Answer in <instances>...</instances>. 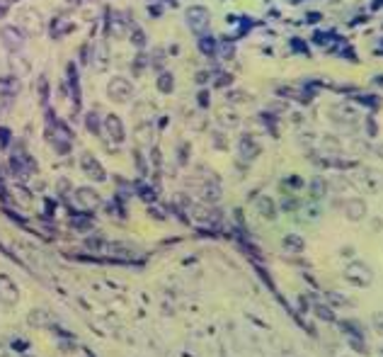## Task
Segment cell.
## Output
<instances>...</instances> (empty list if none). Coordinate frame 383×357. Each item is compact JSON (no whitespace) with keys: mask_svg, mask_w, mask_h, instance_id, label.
<instances>
[{"mask_svg":"<svg viewBox=\"0 0 383 357\" xmlns=\"http://www.w3.org/2000/svg\"><path fill=\"white\" fill-rule=\"evenodd\" d=\"M102 132H105V136H107L110 141H114V144H122V141L127 139V132H124V124H122L119 114H107V117H105Z\"/></svg>","mask_w":383,"mask_h":357,"instance_id":"obj_1","label":"cell"},{"mask_svg":"<svg viewBox=\"0 0 383 357\" xmlns=\"http://www.w3.org/2000/svg\"><path fill=\"white\" fill-rule=\"evenodd\" d=\"M107 95H110L114 102H127L128 97L133 95V88H131V83H128L127 78H112L110 85H107Z\"/></svg>","mask_w":383,"mask_h":357,"instance_id":"obj_2","label":"cell"},{"mask_svg":"<svg viewBox=\"0 0 383 357\" xmlns=\"http://www.w3.org/2000/svg\"><path fill=\"white\" fill-rule=\"evenodd\" d=\"M80 168H83V173H85L88 178L97 180V182H105V180H107L105 168L100 166V161H97L95 156H90V153H83V158H80Z\"/></svg>","mask_w":383,"mask_h":357,"instance_id":"obj_3","label":"cell"},{"mask_svg":"<svg viewBox=\"0 0 383 357\" xmlns=\"http://www.w3.org/2000/svg\"><path fill=\"white\" fill-rule=\"evenodd\" d=\"M0 39H2V44H5L7 51H19L24 46V34L19 32L17 27H12V24L0 29Z\"/></svg>","mask_w":383,"mask_h":357,"instance_id":"obj_4","label":"cell"},{"mask_svg":"<svg viewBox=\"0 0 383 357\" xmlns=\"http://www.w3.org/2000/svg\"><path fill=\"white\" fill-rule=\"evenodd\" d=\"M75 202L83 209H95V207H100L102 197L92 187H80V189H75Z\"/></svg>","mask_w":383,"mask_h":357,"instance_id":"obj_5","label":"cell"},{"mask_svg":"<svg viewBox=\"0 0 383 357\" xmlns=\"http://www.w3.org/2000/svg\"><path fill=\"white\" fill-rule=\"evenodd\" d=\"M0 299L5 301L7 306H10V304H15V301L19 299L17 284L12 282L10 277H5V275H0Z\"/></svg>","mask_w":383,"mask_h":357,"instance_id":"obj_6","label":"cell"},{"mask_svg":"<svg viewBox=\"0 0 383 357\" xmlns=\"http://www.w3.org/2000/svg\"><path fill=\"white\" fill-rule=\"evenodd\" d=\"M128 27H131V24H128L127 19H122V15H117V12H114V15H110V34L114 39H124V37H127Z\"/></svg>","mask_w":383,"mask_h":357,"instance_id":"obj_7","label":"cell"},{"mask_svg":"<svg viewBox=\"0 0 383 357\" xmlns=\"http://www.w3.org/2000/svg\"><path fill=\"white\" fill-rule=\"evenodd\" d=\"M206 19H209V12H206L204 7H189V10H187V22H189V27L197 29V32L206 24Z\"/></svg>","mask_w":383,"mask_h":357,"instance_id":"obj_8","label":"cell"},{"mask_svg":"<svg viewBox=\"0 0 383 357\" xmlns=\"http://www.w3.org/2000/svg\"><path fill=\"white\" fill-rule=\"evenodd\" d=\"M27 323H32V326H49L51 323V314L44 311V309H37V311H32L27 316Z\"/></svg>","mask_w":383,"mask_h":357,"instance_id":"obj_9","label":"cell"},{"mask_svg":"<svg viewBox=\"0 0 383 357\" xmlns=\"http://www.w3.org/2000/svg\"><path fill=\"white\" fill-rule=\"evenodd\" d=\"M15 199H17L22 207H29L32 204V197H29V192L24 187H15Z\"/></svg>","mask_w":383,"mask_h":357,"instance_id":"obj_10","label":"cell"},{"mask_svg":"<svg viewBox=\"0 0 383 357\" xmlns=\"http://www.w3.org/2000/svg\"><path fill=\"white\" fill-rule=\"evenodd\" d=\"M85 127H88V132H92V134H100V132H102L97 114H88V117H85Z\"/></svg>","mask_w":383,"mask_h":357,"instance_id":"obj_11","label":"cell"},{"mask_svg":"<svg viewBox=\"0 0 383 357\" xmlns=\"http://www.w3.org/2000/svg\"><path fill=\"white\" fill-rule=\"evenodd\" d=\"M158 88H160V93H170L172 90V75L170 73H163L158 78Z\"/></svg>","mask_w":383,"mask_h":357,"instance_id":"obj_12","label":"cell"},{"mask_svg":"<svg viewBox=\"0 0 383 357\" xmlns=\"http://www.w3.org/2000/svg\"><path fill=\"white\" fill-rule=\"evenodd\" d=\"M7 141H10V129L0 127V146L5 149V146H7Z\"/></svg>","mask_w":383,"mask_h":357,"instance_id":"obj_13","label":"cell"},{"mask_svg":"<svg viewBox=\"0 0 383 357\" xmlns=\"http://www.w3.org/2000/svg\"><path fill=\"white\" fill-rule=\"evenodd\" d=\"M133 41H136V46H143V32H141V29H136V34H133Z\"/></svg>","mask_w":383,"mask_h":357,"instance_id":"obj_14","label":"cell"},{"mask_svg":"<svg viewBox=\"0 0 383 357\" xmlns=\"http://www.w3.org/2000/svg\"><path fill=\"white\" fill-rule=\"evenodd\" d=\"M0 357H7V345L5 343H0Z\"/></svg>","mask_w":383,"mask_h":357,"instance_id":"obj_15","label":"cell"},{"mask_svg":"<svg viewBox=\"0 0 383 357\" xmlns=\"http://www.w3.org/2000/svg\"><path fill=\"white\" fill-rule=\"evenodd\" d=\"M5 10H7V2H5V0H0V17L5 15Z\"/></svg>","mask_w":383,"mask_h":357,"instance_id":"obj_16","label":"cell"},{"mask_svg":"<svg viewBox=\"0 0 383 357\" xmlns=\"http://www.w3.org/2000/svg\"><path fill=\"white\" fill-rule=\"evenodd\" d=\"M71 2H78V0H71Z\"/></svg>","mask_w":383,"mask_h":357,"instance_id":"obj_17","label":"cell"}]
</instances>
